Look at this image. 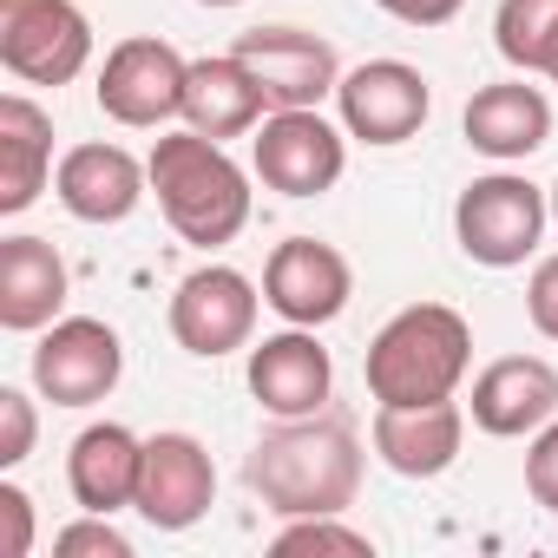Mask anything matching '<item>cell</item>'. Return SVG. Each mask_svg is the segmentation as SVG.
<instances>
[{
    "mask_svg": "<svg viewBox=\"0 0 558 558\" xmlns=\"http://www.w3.org/2000/svg\"><path fill=\"white\" fill-rule=\"evenodd\" d=\"M250 165H256V178L269 191H283V197H323V191H336V178L349 165V145L316 106H296V112H269L256 125Z\"/></svg>",
    "mask_w": 558,
    "mask_h": 558,
    "instance_id": "cell-6",
    "label": "cell"
},
{
    "mask_svg": "<svg viewBox=\"0 0 558 558\" xmlns=\"http://www.w3.org/2000/svg\"><path fill=\"white\" fill-rule=\"evenodd\" d=\"M184 73H191V60L171 40H151V34L119 40L99 66V112L112 125L151 132V125L184 112Z\"/></svg>",
    "mask_w": 558,
    "mask_h": 558,
    "instance_id": "cell-7",
    "label": "cell"
},
{
    "mask_svg": "<svg viewBox=\"0 0 558 558\" xmlns=\"http://www.w3.org/2000/svg\"><path fill=\"white\" fill-rule=\"evenodd\" d=\"M276 558H303V551H342V558H368L375 545H368V532H355V525H342V512H316V519H290L283 532H276V545H269Z\"/></svg>",
    "mask_w": 558,
    "mask_h": 558,
    "instance_id": "cell-24",
    "label": "cell"
},
{
    "mask_svg": "<svg viewBox=\"0 0 558 558\" xmlns=\"http://www.w3.org/2000/svg\"><path fill=\"white\" fill-rule=\"evenodd\" d=\"M145 184H151V165H138L125 145H73L53 171V191L80 223H125Z\"/></svg>",
    "mask_w": 558,
    "mask_h": 558,
    "instance_id": "cell-15",
    "label": "cell"
},
{
    "mask_svg": "<svg viewBox=\"0 0 558 558\" xmlns=\"http://www.w3.org/2000/svg\"><path fill=\"white\" fill-rule=\"evenodd\" d=\"M558 414V368L538 355H506L493 368H480L473 381V427L480 434H538Z\"/></svg>",
    "mask_w": 558,
    "mask_h": 558,
    "instance_id": "cell-16",
    "label": "cell"
},
{
    "mask_svg": "<svg viewBox=\"0 0 558 558\" xmlns=\"http://www.w3.org/2000/svg\"><path fill=\"white\" fill-rule=\"evenodd\" d=\"M204 8H236V0H204Z\"/></svg>",
    "mask_w": 558,
    "mask_h": 558,
    "instance_id": "cell-33",
    "label": "cell"
},
{
    "mask_svg": "<svg viewBox=\"0 0 558 558\" xmlns=\"http://www.w3.org/2000/svg\"><path fill=\"white\" fill-rule=\"evenodd\" d=\"M355 296V276H349V256L323 236H290L276 243L269 263H263V303L296 323V329H323L349 310Z\"/></svg>",
    "mask_w": 558,
    "mask_h": 558,
    "instance_id": "cell-8",
    "label": "cell"
},
{
    "mask_svg": "<svg viewBox=\"0 0 558 558\" xmlns=\"http://www.w3.org/2000/svg\"><path fill=\"white\" fill-rule=\"evenodd\" d=\"M545 80H558V34H551V53H545Z\"/></svg>",
    "mask_w": 558,
    "mask_h": 558,
    "instance_id": "cell-31",
    "label": "cell"
},
{
    "mask_svg": "<svg viewBox=\"0 0 558 558\" xmlns=\"http://www.w3.org/2000/svg\"><path fill=\"white\" fill-rule=\"evenodd\" d=\"M119 375H125V349L99 316H66L34 349V388L53 408H93L119 388Z\"/></svg>",
    "mask_w": 558,
    "mask_h": 558,
    "instance_id": "cell-9",
    "label": "cell"
},
{
    "mask_svg": "<svg viewBox=\"0 0 558 558\" xmlns=\"http://www.w3.org/2000/svg\"><path fill=\"white\" fill-rule=\"evenodd\" d=\"M217 499V466L204 453V440L191 434H151L145 440V473H138V512L158 532H191Z\"/></svg>",
    "mask_w": 558,
    "mask_h": 558,
    "instance_id": "cell-14",
    "label": "cell"
},
{
    "mask_svg": "<svg viewBox=\"0 0 558 558\" xmlns=\"http://www.w3.org/2000/svg\"><path fill=\"white\" fill-rule=\"evenodd\" d=\"M47 171H53V119L8 93L0 99V217H21L40 191H47Z\"/></svg>",
    "mask_w": 558,
    "mask_h": 558,
    "instance_id": "cell-22",
    "label": "cell"
},
{
    "mask_svg": "<svg viewBox=\"0 0 558 558\" xmlns=\"http://www.w3.org/2000/svg\"><path fill=\"white\" fill-rule=\"evenodd\" d=\"M250 493L283 512V519H316V512H349L362 493V440L342 414H303L276 421L250 460H243Z\"/></svg>",
    "mask_w": 558,
    "mask_h": 558,
    "instance_id": "cell-1",
    "label": "cell"
},
{
    "mask_svg": "<svg viewBox=\"0 0 558 558\" xmlns=\"http://www.w3.org/2000/svg\"><path fill=\"white\" fill-rule=\"evenodd\" d=\"M525 310H532V329L545 342H558V256H545L532 269V283H525Z\"/></svg>",
    "mask_w": 558,
    "mask_h": 558,
    "instance_id": "cell-28",
    "label": "cell"
},
{
    "mask_svg": "<svg viewBox=\"0 0 558 558\" xmlns=\"http://www.w3.org/2000/svg\"><path fill=\"white\" fill-rule=\"evenodd\" d=\"M525 493H532L545 512H558V414L538 427V440H532V453H525Z\"/></svg>",
    "mask_w": 558,
    "mask_h": 558,
    "instance_id": "cell-27",
    "label": "cell"
},
{
    "mask_svg": "<svg viewBox=\"0 0 558 558\" xmlns=\"http://www.w3.org/2000/svg\"><path fill=\"white\" fill-rule=\"evenodd\" d=\"M381 14H395V21H408V27H447L466 0H375Z\"/></svg>",
    "mask_w": 558,
    "mask_h": 558,
    "instance_id": "cell-30",
    "label": "cell"
},
{
    "mask_svg": "<svg viewBox=\"0 0 558 558\" xmlns=\"http://www.w3.org/2000/svg\"><path fill=\"white\" fill-rule=\"evenodd\" d=\"M66 310V263L47 236H0V329L34 336Z\"/></svg>",
    "mask_w": 558,
    "mask_h": 558,
    "instance_id": "cell-17",
    "label": "cell"
},
{
    "mask_svg": "<svg viewBox=\"0 0 558 558\" xmlns=\"http://www.w3.org/2000/svg\"><path fill=\"white\" fill-rule=\"evenodd\" d=\"M0 525H8V558L34 551V499L21 486H0Z\"/></svg>",
    "mask_w": 558,
    "mask_h": 558,
    "instance_id": "cell-29",
    "label": "cell"
},
{
    "mask_svg": "<svg viewBox=\"0 0 558 558\" xmlns=\"http://www.w3.org/2000/svg\"><path fill=\"white\" fill-rule=\"evenodd\" d=\"M466 368H473V329L447 303H414L368 342V395L381 408L453 401Z\"/></svg>",
    "mask_w": 558,
    "mask_h": 558,
    "instance_id": "cell-3",
    "label": "cell"
},
{
    "mask_svg": "<svg viewBox=\"0 0 558 558\" xmlns=\"http://www.w3.org/2000/svg\"><path fill=\"white\" fill-rule=\"evenodd\" d=\"M466 414L453 401H421V408H381L375 414V453L401 480H440L460 460Z\"/></svg>",
    "mask_w": 558,
    "mask_h": 558,
    "instance_id": "cell-18",
    "label": "cell"
},
{
    "mask_svg": "<svg viewBox=\"0 0 558 558\" xmlns=\"http://www.w3.org/2000/svg\"><path fill=\"white\" fill-rule=\"evenodd\" d=\"M138 473H145V440L119 421H99L73 440L66 453V480H73V499L86 512H119L138 499Z\"/></svg>",
    "mask_w": 558,
    "mask_h": 558,
    "instance_id": "cell-21",
    "label": "cell"
},
{
    "mask_svg": "<svg viewBox=\"0 0 558 558\" xmlns=\"http://www.w3.org/2000/svg\"><path fill=\"white\" fill-rule=\"evenodd\" d=\"M171 336H178V349H191L204 362L243 349L256 336V283L230 263L191 269L178 283V296H171Z\"/></svg>",
    "mask_w": 558,
    "mask_h": 558,
    "instance_id": "cell-10",
    "label": "cell"
},
{
    "mask_svg": "<svg viewBox=\"0 0 558 558\" xmlns=\"http://www.w3.org/2000/svg\"><path fill=\"white\" fill-rule=\"evenodd\" d=\"M466 145L512 165V158H532L545 138H551V99L525 80H499V86H480L466 99Z\"/></svg>",
    "mask_w": 558,
    "mask_h": 558,
    "instance_id": "cell-19",
    "label": "cell"
},
{
    "mask_svg": "<svg viewBox=\"0 0 558 558\" xmlns=\"http://www.w3.org/2000/svg\"><path fill=\"white\" fill-rule=\"evenodd\" d=\"M0 60L27 86H66L93 60V21L73 0H0Z\"/></svg>",
    "mask_w": 558,
    "mask_h": 558,
    "instance_id": "cell-5",
    "label": "cell"
},
{
    "mask_svg": "<svg viewBox=\"0 0 558 558\" xmlns=\"http://www.w3.org/2000/svg\"><path fill=\"white\" fill-rule=\"evenodd\" d=\"M329 388H336V362L329 349L316 342V329H283V336H263L250 349V395L263 414L276 421H303V414H323L329 408Z\"/></svg>",
    "mask_w": 558,
    "mask_h": 558,
    "instance_id": "cell-13",
    "label": "cell"
},
{
    "mask_svg": "<svg viewBox=\"0 0 558 558\" xmlns=\"http://www.w3.org/2000/svg\"><path fill=\"white\" fill-rule=\"evenodd\" d=\"M53 551L60 558H132V538L112 525V512H86L80 525L53 532Z\"/></svg>",
    "mask_w": 558,
    "mask_h": 558,
    "instance_id": "cell-25",
    "label": "cell"
},
{
    "mask_svg": "<svg viewBox=\"0 0 558 558\" xmlns=\"http://www.w3.org/2000/svg\"><path fill=\"white\" fill-rule=\"evenodd\" d=\"M230 53L250 66V80L263 86V99H269L276 112L323 106V99L342 86L336 47H329L323 34H303V27H250Z\"/></svg>",
    "mask_w": 558,
    "mask_h": 558,
    "instance_id": "cell-11",
    "label": "cell"
},
{
    "mask_svg": "<svg viewBox=\"0 0 558 558\" xmlns=\"http://www.w3.org/2000/svg\"><path fill=\"white\" fill-rule=\"evenodd\" d=\"M551 34H558V0H499L493 40H499L506 66H519V73H545Z\"/></svg>",
    "mask_w": 558,
    "mask_h": 558,
    "instance_id": "cell-23",
    "label": "cell"
},
{
    "mask_svg": "<svg viewBox=\"0 0 558 558\" xmlns=\"http://www.w3.org/2000/svg\"><path fill=\"white\" fill-rule=\"evenodd\" d=\"M34 401L21 388H0V466H21L34 453Z\"/></svg>",
    "mask_w": 558,
    "mask_h": 558,
    "instance_id": "cell-26",
    "label": "cell"
},
{
    "mask_svg": "<svg viewBox=\"0 0 558 558\" xmlns=\"http://www.w3.org/2000/svg\"><path fill=\"white\" fill-rule=\"evenodd\" d=\"M263 86L250 80V66L236 53H217V60H191L184 73V125L204 132V138H243L263 125Z\"/></svg>",
    "mask_w": 558,
    "mask_h": 558,
    "instance_id": "cell-20",
    "label": "cell"
},
{
    "mask_svg": "<svg viewBox=\"0 0 558 558\" xmlns=\"http://www.w3.org/2000/svg\"><path fill=\"white\" fill-rule=\"evenodd\" d=\"M151 191H158L165 223L184 243H197V250H217V243H230L250 223V178L204 132L158 138V151H151Z\"/></svg>",
    "mask_w": 558,
    "mask_h": 558,
    "instance_id": "cell-2",
    "label": "cell"
},
{
    "mask_svg": "<svg viewBox=\"0 0 558 558\" xmlns=\"http://www.w3.org/2000/svg\"><path fill=\"white\" fill-rule=\"evenodd\" d=\"M545 197H551V223H558V184H551V191H545Z\"/></svg>",
    "mask_w": 558,
    "mask_h": 558,
    "instance_id": "cell-32",
    "label": "cell"
},
{
    "mask_svg": "<svg viewBox=\"0 0 558 558\" xmlns=\"http://www.w3.org/2000/svg\"><path fill=\"white\" fill-rule=\"evenodd\" d=\"M336 106H342L349 138H362V145H408L427 125L434 93H427V80L408 60H362L355 73H342Z\"/></svg>",
    "mask_w": 558,
    "mask_h": 558,
    "instance_id": "cell-12",
    "label": "cell"
},
{
    "mask_svg": "<svg viewBox=\"0 0 558 558\" xmlns=\"http://www.w3.org/2000/svg\"><path fill=\"white\" fill-rule=\"evenodd\" d=\"M545 217H551V197L512 171H493V178H473L453 204V236L473 263L486 269H512L538 250L545 236Z\"/></svg>",
    "mask_w": 558,
    "mask_h": 558,
    "instance_id": "cell-4",
    "label": "cell"
}]
</instances>
